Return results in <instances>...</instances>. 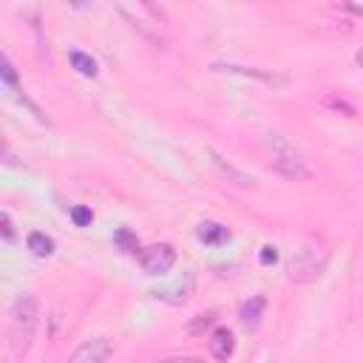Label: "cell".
I'll return each mask as SVG.
<instances>
[{
  "instance_id": "obj_9",
  "label": "cell",
  "mask_w": 363,
  "mask_h": 363,
  "mask_svg": "<svg viewBox=\"0 0 363 363\" xmlns=\"http://www.w3.org/2000/svg\"><path fill=\"white\" fill-rule=\"evenodd\" d=\"M207 156H210V159H213V164L221 170V176H227V182H230V184H235V187H241V190H252V187H255L252 176H247L244 170H238L235 164H230L227 159H221L213 147H207Z\"/></svg>"
},
{
  "instance_id": "obj_15",
  "label": "cell",
  "mask_w": 363,
  "mask_h": 363,
  "mask_svg": "<svg viewBox=\"0 0 363 363\" xmlns=\"http://www.w3.org/2000/svg\"><path fill=\"white\" fill-rule=\"evenodd\" d=\"M0 77H3V85H6L9 91H17V88H20V79H17V71H14L11 60H9V54L0 57Z\"/></svg>"
},
{
  "instance_id": "obj_17",
  "label": "cell",
  "mask_w": 363,
  "mask_h": 363,
  "mask_svg": "<svg viewBox=\"0 0 363 363\" xmlns=\"http://www.w3.org/2000/svg\"><path fill=\"white\" fill-rule=\"evenodd\" d=\"M323 105H326V108H332V111H337V113H343V116H354V105H352V102H346L343 96L329 94V96L323 99Z\"/></svg>"
},
{
  "instance_id": "obj_3",
  "label": "cell",
  "mask_w": 363,
  "mask_h": 363,
  "mask_svg": "<svg viewBox=\"0 0 363 363\" xmlns=\"http://www.w3.org/2000/svg\"><path fill=\"white\" fill-rule=\"evenodd\" d=\"M326 261H329V252L326 250H320L315 244L301 247L292 255V261H289V281H295V284H312V281H318L323 275V269H326Z\"/></svg>"
},
{
  "instance_id": "obj_7",
  "label": "cell",
  "mask_w": 363,
  "mask_h": 363,
  "mask_svg": "<svg viewBox=\"0 0 363 363\" xmlns=\"http://www.w3.org/2000/svg\"><path fill=\"white\" fill-rule=\"evenodd\" d=\"M193 292H196V272H184V278H182V281H176L173 286L156 289L153 295H156L159 301H164V303L182 306V303H187V301L193 298Z\"/></svg>"
},
{
  "instance_id": "obj_11",
  "label": "cell",
  "mask_w": 363,
  "mask_h": 363,
  "mask_svg": "<svg viewBox=\"0 0 363 363\" xmlns=\"http://www.w3.org/2000/svg\"><path fill=\"white\" fill-rule=\"evenodd\" d=\"M196 235H199V241H204V244H210V247H218V244L230 241V230H227L224 224H218V221H204V224H199Z\"/></svg>"
},
{
  "instance_id": "obj_19",
  "label": "cell",
  "mask_w": 363,
  "mask_h": 363,
  "mask_svg": "<svg viewBox=\"0 0 363 363\" xmlns=\"http://www.w3.org/2000/svg\"><path fill=\"white\" fill-rule=\"evenodd\" d=\"M0 233H3V241L6 244H14V224H11V216L6 210L0 213Z\"/></svg>"
},
{
  "instance_id": "obj_21",
  "label": "cell",
  "mask_w": 363,
  "mask_h": 363,
  "mask_svg": "<svg viewBox=\"0 0 363 363\" xmlns=\"http://www.w3.org/2000/svg\"><path fill=\"white\" fill-rule=\"evenodd\" d=\"M159 363H201L199 357H167V360H159Z\"/></svg>"
},
{
  "instance_id": "obj_10",
  "label": "cell",
  "mask_w": 363,
  "mask_h": 363,
  "mask_svg": "<svg viewBox=\"0 0 363 363\" xmlns=\"http://www.w3.org/2000/svg\"><path fill=\"white\" fill-rule=\"evenodd\" d=\"M264 309H267V298H264V295H252L250 301H244L241 309H238L241 326H244V329H258V323H261V318H264Z\"/></svg>"
},
{
  "instance_id": "obj_16",
  "label": "cell",
  "mask_w": 363,
  "mask_h": 363,
  "mask_svg": "<svg viewBox=\"0 0 363 363\" xmlns=\"http://www.w3.org/2000/svg\"><path fill=\"white\" fill-rule=\"evenodd\" d=\"M216 323V312H204V315H196L190 323H187V332L190 335H201L204 329H210Z\"/></svg>"
},
{
  "instance_id": "obj_20",
  "label": "cell",
  "mask_w": 363,
  "mask_h": 363,
  "mask_svg": "<svg viewBox=\"0 0 363 363\" xmlns=\"http://www.w3.org/2000/svg\"><path fill=\"white\" fill-rule=\"evenodd\" d=\"M258 261H261L264 267H272V264H278V247H272V244L261 247V252H258Z\"/></svg>"
},
{
  "instance_id": "obj_13",
  "label": "cell",
  "mask_w": 363,
  "mask_h": 363,
  "mask_svg": "<svg viewBox=\"0 0 363 363\" xmlns=\"http://www.w3.org/2000/svg\"><path fill=\"white\" fill-rule=\"evenodd\" d=\"M26 247H28L34 255H40V258H48V255L54 252V238H51V235H45V233H40V230H34V233H28V238H26Z\"/></svg>"
},
{
  "instance_id": "obj_2",
  "label": "cell",
  "mask_w": 363,
  "mask_h": 363,
  "mask_svg": "<svg viewBox=\"0 0 363 363\" xmlns=\"http://www.w3.org/2000/svg\"><path fill=\"white\" fill-rule=\"evenodd\" d=\"M269 142L275 150V170L284 179H289V182H309L312 179V167L301 156V150H295L281 133H269Z\"/></svg>"
},
{
  "instance_id": "obj_1",
  "label": "cell",
  "mask_w": 363,
  "mask_h": 363,
  "mask_svg": "<svg viewBox=\"0 0 363 363\" xmlns=\"http://www.w3.org/2000/svg\"><path fill=\"white\" fill-rule=\"evenodd\" d=\"M37 323H40V298L34 292L17 295L9 309V349L17 360L26 357V352L31 349Z\"/></svg>"
},
{
  "instance_id": "obj_14",
  "label": "cell",
  "mask_w": 363,
  "mask_h": 363,
  "mask_svg": "<svg viewBox=\"0 0 363 363\" xmlns=\"http://www.w3.org/2000/svg\"><path fill=\"white\" fill-rule=\"evenodd\" d=\"M113 247H116L119 252H136V250H139L136 233H130L128 227H119V230L113 233Z\"/></svg>"
},
{
  "instance_id": "obj_4",
  "label": "cell",
  "mask_w": 363,
  "mask_h": 363,
  "mask_svg": "<svg viewBox=\"0 0 363 363\" xmlns=\"http://www.w3.org/2000/svg\"><path fill=\"white\" fill-rule=\"evenodd\" d=\"M139 264L145 275H167L176 264V250L170 244H153L139 252Z\"/></svg>"
},
{
  "instance_id": "obj_6",
  "label": "cell",
  "mask_w": 363,
  "mask_h": 363,
  "mask_svg": "<svg viewBox=\"0 0 363 363\" xmlns=\"http://www.w3.org/2000/svg\"><path fill=\"white\" fill-rule=\"evenodd\" d=\"M213 68H216V71H224V74H233V77H244V79H258V82H267V85H286V82H289V77H286V74H278V71H269V68H255V65L216 62Z\"/></svg>"
},
{
  "instance_id": "obj_8",
  "label": "cell",
  "mask_w": 363,
  "mask_h": 363,
  "mask_svg": "<svg viewBox=\"0 0 363 363\" xmlns=\"http://www.w3.org/2000/svg\"><path fill=\"white\" fill-rule=\"evenodd\" d=\"M207 349H210L213 360H218V363H227V360L233 357V352H235V337H233V332H230L227 326H216V329L210 332Z\"/></svg>"
},
{
  "instance_id": "obj_5",
  "label": "cell",
  "mask_w": 363,
  "mask_h": 363,
  "mask_svg": "<svg viewBox=\"0 0 363 363\" xmlns=\"http://www.w3.org/2000/svg\"><path fill=\"white\" fill-rule=\"evenodd\" d=\"M111 354H113V343L108 337H91V340H82L65 363H108Z\"/></svg>"
},
{
  "instance_id": "obj_12",
  "label": "cell",
  "mask_w": 363,
  "mask_h": 363,
  "mask_svg": "<svg viewBox=\"0 0 363 363\" xmlns=\"http://www.w3.org/2000/svg\"><path fill=\"white\" fill-rule=\"evenodd\" d=\"M68 62H71V68L77 71V74H82V77H96V60L91 57V54H85V51H71L68 54Z\"/></svg>"
},
{
  "instance_id": "obj_22",
  "label": "cell",
  "mask_w": 363,
  "mask_h": 363,
  "mask_svg": "<svg viewBox=\"0 0 363 363\" xmlns=\"http://www.w3.org/2000/svg\"><path fill=\"white\" fill-rule=\"evenodd\" d=\"M354 62H357V65H360V68H363V48H360V51H357V54H354Z\"/></svg>"
},
{
  "instance_id": "obj_18",
  "label": "cell",
  "mask_w": 363,
  "mask_h": 363,
  "mask_svg": "<svg viewBox=\"0 0 363 363\" xmlns=\"http://www.w3.org/2000/svg\"><path fill=\"white\" fill-rule=\"evenodd\" d=\"M71 218H74V224L77 227H88L91 221H94V213H91V207H71Z\"/></svg>"
}]
</instances>
